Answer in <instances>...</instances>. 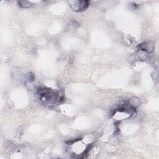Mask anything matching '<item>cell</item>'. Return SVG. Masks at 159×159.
I'll list each match as a JSON object with an SVG mask.
<instances>
[{
	"label": "cell",
	"instance_id": "6da1fadb",
	"mask_svg": "<svg viewBox=\"0 0 159 159\" xmlns=\"http://www.w3.org/2000/svg\"><path fill=\"white\" fill-rule=\"evenodd\" d=\"M40 100L45 104H52L57 101L60 102V97L58 96L57 93L50 89H39Z\"/></svg>",
	"mask_w": 159,
	"mask_h": 159
},
{
	"label": "cell",
	"instance_id": "7a4b0ae2",
	"mask_svg": "<svg viewBox=\"0 0 159 159\" xmlns=\"http://www.w3.org/2000/svg\"><path fill=\"white\" fill-rule=\"evenodd\" d=\"M72 9L75 11H83L85 10L89 4L88 1H70Z\"/></svg>",
	"mask_w": 159,
	"mask_h": 159
},
{
	"label": "cell",
	"instance_id": "3957f363",
	"mask_svg": "<svg viewBox=\"0 0 159 159\" xmlns=\"http://www.w3.org/2000/svg\"><path fill=\"white\" fill-rule=\"evenodd\" d=\"M143 45H140V50H143L147 53H150L153 51V45L151 42H147L143 43Z\"/></svg>",
	"mask_w": 159,
	"mask_h": 159
},
{
	"label": "cell",
	"instance_id": "277c9868",
	"mask_svg": "<svg viewBox=\"0 0 159 159\" xmlns=\"http://www.w3.org/2000/svg\"><path fill=\"white\" fill-rule=\"evenodd\" d=\"M19 4L20 6L23 7H28L29 6H31V3H30L28 1H19Z\"/></svg>",
	"mask_w": 159,
	"mask_h": 159
}]
</instances>
